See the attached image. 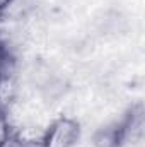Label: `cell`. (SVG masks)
I'll return each mask as SVG.
<instances>
[{"label":"cell","instance_id":"cell-1","mask_svg":"<svg viewBox=\"0 0 145 147\" xmlns=\"http://www.w3.org/2000/svg\"><path fill=\"white\" fill-rule=\"evenodd\" d=\"M79 139V125L70 120H60L48 134L46 147H70Z\"/></svg>","mask_w":145,"mask_h":147},{"label":"cell","instance_id":"cell-2","mask_svg":"<svg viewBox=\"0 0 145 147\" xmlns=\"http://www.w3.org/2000/svg\"><path fill=\"white\" fill-rule=\"evenodd\" d=\"M9 2H10V0H0V9H2V7H5Z\"/></svg>","mask_w":145,"mask_h":147}]
</instances>
